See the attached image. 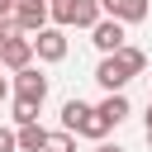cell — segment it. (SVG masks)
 <instances>
[{"label":"cell","instance_id":"obj_1","mask_svg":"<svg viewBox=\"0 0 152 152\" xmlns=\"http://www.w3.org/2000/svg\"><path fill=\"white\" fill-rule=\"evenodd\" d=\"M62 128L76 133V138H95V142H104V133H109L104 114L95 104H86V100H66L62 104Z\"/></svg>","mask_w":152,"mask_h":152},{"label":"cell","instance_id":"obj_2","mask_svg":"<svg viewBox=\"0 0 152 152\" xmlns=\"http://www.w3.org/2000/svg\"><path fill=\"white\" fill-rule=\"evenodd\" d=\"M48 10H52V24L57 28H95L100 19H104V10H100V0H48Z\"/></svg>","mask_w":152,"mask_h":152},{"label":"cell","instance_id":"obj_3","mask_svg":"<svg viewBox=\"0 0 152 152\" xmlns=\"http://www.w3.org/2000/svg\"><path fill=\"white\" fill-rule=\"evenodd\" d=\"M14 100H33V104H43V100H48V76H43L38 66L14 71Z\"/></svg>","mask_w":152,"mask_h":152},{"label":"cell","instance_id":"obj_4","mask_svg":"<svg viewBox=\"0 0 152 152\" xmlns=\"http://www.w3.org/2000/svg\"><path fill=\"white\" fill-rule=\"evenodd\" d=\"M14 19H19V28H24V33H33V38H38V33L48 28L52 10H48V0H19V5H14Z\"/></svg>","mask_w":152,"mask_h":152},{"label":"cell","instance_id":"obj_5","mask_svg":"<svg viewBox=\"0 0 152 152\" xmlns=\"http://www.w3.org/2000/svg\"><path fill=\"white\" fill-rule=\"evenodd\" d=\"M90 43H95L104 57H114L119 48H128V43H124V24H119V19H100V24L90 28Z\"/></svg>","mask_w":152,"mask_h":152},{"label":"cell","instance_id":"obj_6","mask_svg":"<svg viewBox=\"0 0 152 152\" xmlns=\"http://www.w3.org/2000/svg\"><path fill=\"white\" fill-rule=\"evenodd\" d=\"M95 81L104 86V95H124V86H128L133 76L124 71V62H119V57H100V66H95Z\"/></svg>","mask_w":152,"mask_h":152},{"label":"cell","instance_id":"obj_7","mask_svg":"<svg viewBox=\"0 0 152 152\" xmlns=\"http://www.w3.org/2000/svg\"><path fill=\"white\" fill-rule=\"evenodd\" d=\"M100 10H104V19H119V24H142L147 19V0H100Z\"/></svg>","mask_w":152,"mask_h":152},{"label":"cell","instance_id":"obj_8","mask_svg":"<svg viewBox=\"0 0 152 152\" xmlns=\"http://www.w3.org/2000/svg\"><path fill=\"white\" fill-rule=\"evenodd\" d=\"M0 62L10 66V71H24V66H33V38H10V43H0Z\"/></svg>","mask_w":152,"mask_h":152},{"label":"cell","instance_id":"obj_9","mask_svg":"<svg viewBox=\"0 0 152 152\" xmlns=\"http://www.w3.org/2000/svg\"><path fill=\"white\" fill-rule=\"evenodd\" d=\"M33 52H38L43 62H62V57H66V33H62V28H43V33L33 38Z\"/></svg>","mask_w":152,"mask_h":152},{"label":"cell","instance_id":"obj_10","mask_svg":"<svg viewBox=\"0 0 152 152\" xmlns=\"http://www.w3.org/2000/svg\"><path fill=\"white\" fill-rule=\"evenodd\" d=\"M95 109H100V114H104V124H109V128H114V124H124V119H128V114H133V109H128V100H124V95H104V100H100V104H95Z\"/></svg>","mask_w":152,"mask_h":152},{"label":"cell","instance_id":"obj_11","mask_svg":"<svg viewBox=\"0 0 152 152\" xmlns=\"http://www.w3.org/2000/svg\"><path fill=\"white\" fill-rule=\"evenodd\" d=\"M114 57L124 62V71H128V76H142V71H147V52H142V48H133V43H128V48H119Z\"/></svg>","mask_w":152,"mask_h":152},{"label":"cell","instance_id":"obj_12","mask_svg":"<svg viewBox=\"0 0 152 152\" xmlns=\"http://www.w3.org/2000/svg\"><path fill=\"white\" fill-rule=\"evenodd\" d=\"M43 142H48V128H43V124L19 128V152H43Z\"/></svg>","mask_w":152,"mask_h":152},{"label":"cell","instance_id":"obj_13","mask_svg":"<svg viewBox=\"0 0 152 152\" xmlns=\"http://www.w3.org/2000/svg\"><path fill=\"white\" fill-rule=\"evenodd\" d=\"M43 152H76V133H66V128H57V133H48V142H43Z\"/></svg>","mask_w":152,"mask_h":152},{"label":"cell","instance_id":"obj_14","mask_svg":"<svg viewBox=\"0 0 152 152\" xmlns=\"http://www.w3.org/2000/svg\"><path fill=\"white\" fill-rule=\"evenodd\" d=\"M14 124H19V128L38 124V104H33V100H14Z\"/></svg>","mask_w":152,"mask_h":152},{"label":"cell","instance_id":"obj_15","mask_svg":"<svg viewBox=\"0 0 152 152\" xmlns=\"http://www.w3.org/2000/svg\"><path fill=\"white\" fill-rule=\"evenodd\" d=\"M24 28H19V19L14 14H0V43H10V38H19Z\"/></svg>","mask_w":152,"mask_h":152},{"label":"cell","instance_id":"obj_16","mask_svg":"<svg viewBox=\"0 0 152 152\" xmlns=\"http://www.w3.org/2000/svg\"><path fill=\"white\" fill-rule=\"evenodd\" d=\"M0 152H19V133H10V128H0Z\"/></svg>","mask_w":152,"mask_h":152},{"label":"cell","instance_id":"obj_17","mask_svg":"<svg viewBox=\"0 0 152 152\" xmlns=\"http://www.w3.org/2000/svg\"><path fill=\"white\" fill-rule=\"evenodd\" d=\"M14 5H19V0H0V14H14Z\"/></svg>","mask_w":152,"mask_h":152},{"label":"cell","instance_id":"obj_18","mask_svg":"<svg viewBox=\"0 0 152 152\" xmlns=\"http://www.w3.org/2000/svg\"><path fill=\"white\" fill-rule=\"evenodd\" d=\"M95 152H124V147H114V142H100V147H95Z\"/></svg>","mask_w":152,"mask_h":152},{"label":"cell","instance_id":"obj_19","mask_svg":"<svg viewBox=\"0 0 152 152\" xmlns=\"http://www.w3.org/2000/svg\"><path fill=\"white\" fill-rule=\"evenodd\" d=\"M147 142H152V104H147Z\"/></svg>","mask_w":152,"mask_h":152},{"label":"cell","instance_id":"obj_20","mask_svg":"<svg viewBox=\"0 0 152 152\" xmlns=\"http://www.w3.org/2000/svg\"><path fill=\"white\" fill-rule=\"evenodd\" d=\"M5 95H10V86H5V76H0V100H5Z\"/></svg>","mask_w":152,"mask_h":152},{"label":"cell","instance_id":"obj_21","mask_svg":"<svg viewBox=\"0 0 152 152\" xmlns=\"http://www.w3.org/2000/svg\"><path fill=\"white\" fill-rule=\"evenodd\" d=\"M147 81H152V76H147Z\"/></svg>","mask_w":152,"mask_h":152}]
</instances>
